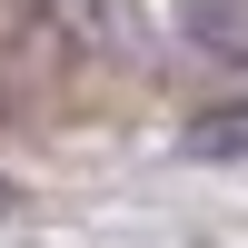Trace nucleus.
Returning <instances> with one entry per match:
<instances>
[{
    "label": "nucleus",
    "instance_id": "3",
    "mask_svg": "<svg viewBox=\"0 0 248 248\" xmlns=\"http://www.w3.org/2000/svg\"><path fill=\"white\" fill-rule=\"evenodd\" d=\"M189 159H248V99H229V109H199V119H189Z\"/></svg>",
    "mask_w": 248,
    "mask_h": 248
},
{
    "label": "nucleus",
    "instance_id": "4",
    "mask_svg": "<svg viewBox=\"0 0 248 248\" xmlns=\"http://www.w3.org/2000/svg\"><path fill=\"white\" fill-rule=\"evenodd\" d=\"M10 199H20V189H10V179H0V209H10Z\"/></svg>",
    "mask_w": 248,
    "mask_h": 248
},
{
    "label": "nucleus",
    "instance_id": "2",
    "mask_svg": "<svg viewBox=\"0 0 248 248\" xmlns=\"http://www.w3.org/2000/svg\"><path fill=\"white\" fill-rule=\"evenodd\" d=\"M179 20H189V40L209 60H238V70H248V0H189Z\"/></svg>",
    "mask_w": 248,
    "mask_h": 248
},
{
    "label": "nucleus",
    "instance_id": "1",
    "mask_svg": "<svg viewBox=\"0 0 248 248\" xmlns=\"http://www.w3.org/2000/svg\"><path fill=\"white\" fill-rule=\"evenodd\" d=\"M40 20H50L70 50H129V10L119 0H30Z\"/></svg>",
    "mask_w": 248,
    "mask_h": 248
}]
</instances>
